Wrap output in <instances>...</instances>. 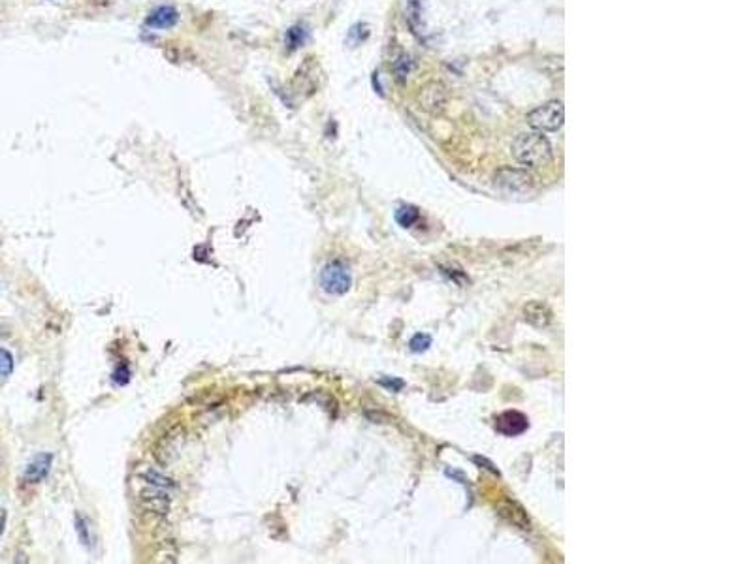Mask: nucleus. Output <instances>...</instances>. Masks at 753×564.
<instances>
[{
  "label": "nucleus",
  "instance_id": "nucleus-14",
  "mask_svg": "<svg viewBox=\"0 0 753 564\" xmlns=\"http://www.w3.org/2000/svg\"><path fill=\"white\" fill-rule=\"evenodd\" d=\"M410 72V59L407 55H399L396 61H393V73L398 76L399 81H405V78L409 76Z\"/></svg>",
  "mask_w": 753,
  "mask_h": 564
},
{
  "label": "nucleus",
  "instance_id": "nucleus-15",
  "mask_svg": "<svg viewBox=\"0 0 753 564\" xmlns=\"http://www.w3.org/2000/svg\"><path fill=\"white\" fill-rule=\"evenodd\" d=\"M410 350L416 354H420V352H426L427 348L432 347V337L426 335V333H418V335H415L413 339H410Z\"/></svg>",
  "mask_w": 753,
  "mask_h": 564
},
{
  "label": "nucleus",
  "instance_id": "nucleus-5",
  "mask_svg": "<svg viewBox=\"0 0 753 564\" xmlns=\"http://www.w3.org/2000/svg\"><path fill=\"white\" fill-rule=\"evenodd\" d=\"M495 181L497 185L503 186L506 190H512V192H520V190H526L533 185V177L522 169H501L499 174L495 175Z\"/></svg>",
  "mask_w": 753,
  "mask_h": 564
},
{
  "label": "nucleus",
  "instance_id": "nucleus-17",
  "mask_svg": "<svg viewBox=\"0 0 753 564\" xmlns=\"http://www.w3.org/2000/svg\"><path fill=\"white\" fill-rule=\"evenodd\" d=\"M113 378H115V382H119V384H126V382H129V371L124 369V367H121V369L115 373Z\"/></svg>",
  "mask_w": 753,
  "mask_h": 564
},
{
  "label": "nucleus",
  "instance_id": "nucleus-3",
  "mask_svg": "<svg viewBox=\"0 0 753 564\" xmlns=\"http://www.w3.org/2000/svg\"><path fill=\"white\" fill-rule=\"evenodd\" d=\"M322 290L330 296H343L352 286L350 269L343 262H330L321 271Z\"/></svg>",
  "mask_w": 753,
  "mask_h": 564
},
{
  "label": "nucleus",
  "instance_id": "nucleus-4",
  "mask_svg": "<svg viewBox=\"0 0 753 564\" xmlns=\"http://www.w3.org/2000/svg\"><path fill=\"white\" fill-rule=\"evenodd\" d=\"M449 89H446L443 83H439V81H429V83L424 85L420 92H418V104H420V107L424 112L433 113V115L443 112L446 104H449Z\"/></svg>",
  "mask_w": 753,
  "mask_h": 564
},
{
  "label": "nucleus",
  "instance_id": "nucleus-7",
  "mask_svg": "<svg viewBox=\"0 0 753 564\" xmlns=\"http://www.w3.org/2000/svg\"><path fill=\"white\" fill-rule=\"evenodd\" d=\"M177 21H179V11L175 10L174 6H160V8H155L149 13V17L146 19V25L151 28H157V30H162V28L175 27Z\"/></svg>",
  "mask_w": 753,
  "mask_h": 564
},
{
  "label": "nucleus",
  "instance_id": "nucleus-1",
  "mask_svg": "<svg viewBox=\"0 0 753 564\" xmlns=\"http://www.w3.org/2000/svg\"><path fill=\"white\" fill-rule=\"evenodd\" d=\"M512 157L528 168H542L552 160V145L540 132H523L512 141Z\"/></svg>",
  "mask_w": 753,
  "mask_h": 564
},
{
  "label": "nucleus",
  "instance_id": "nucleus-2",
  "mask_svg": "<svg viewBox=\"0 0 753 564\" xmlns=\"http://www.w3.org/2000/svg\"><path fill=\"white\" fill-rule=\"evenodd\" d=\"M565 121V109L559 100H550L542 106L535 107L528 115V123L531 128L539 132H557Z\"/></svg>",
  "mask_w": 753,
  "mask_h": 564
},
{
  "label": "nucleus",
  "instance_id": "nucleus-13",
  "mask_svg": "<svg viewBox=\"0 0 753 564\" xmlns=\"http://www.w3.org/2000/svg\"><path fill=\"white\" fill-rule=\"evenodd\" d=\"M143 478H146L149 484H153V486L162 487V489H170V487L175 486L174 481L170 480V478L158 474V472H155V470H146V472H143Z\"/></svg>",
  "mask_w": 753,
  "mask_h": 564
},
{
  "label": "nucleus",
  "instance_id": "nucleus-11",
  "mask_svg": "<svg viewBox=\"0 0 753 564\" xmlns=\"http://www.w3.org/2000/svg\"><path fill=\"white\" fill-rule=\"evenodd\" d=\"M307 40V32H305L302 27H292L287 30V36H285V44H287L288 51L300 49L302 45L305 44Z\"/></svg>",
  "mask_w": 753,
  "mask_h": 564
},
{
  "label": "nucleus",
  "instance_id": "nucleus-10",
  "mask_svg": "<svg viewBox=\"0 0 753 564\" xmlns=\"http://www.w3.org/2000/svg\"><path fill=\"white\" fill-rule=\"evenodd\" d=\"M141 506L155 514H166L170 510V498L160 491L143 493L141 495Z\"/></svg>",
  "mask_w": 753,
  "mask_h": 564
},
{
  "label": "nucleus",
  "instance_id": "nucleus-9",
  "mask_svg": "<svg viewBox=\"0 0 753 564\" xmlns=\"http://www.w3.org/2000/svg\"><path fill=\"white\" fill-rule=\"evenodd\" d=\"M523 313H526V320H528L529 324L539 325V328H545V325H548L552 322L550 308L540 301L529 303Z\"/></svg>",
  "mask_w": 753,
  "mask_h": 564
},
{
  "label": "nucleus",
  "instance_id": "nucleus-18",
  "mask_svg": "<svg viewBox=\"0 0 753 564\" xmlns=\"http://www.w3.org/2000/svg\"><path fill=\"white\" fill-rule=\"evenodd\" d=\"M381 384L388 385V388H392V385H396V390H399V388L403 385V382H401V380H396V382H390V380H381Z\"/></svg>",
  "mask_w": 753,
  "mask_h": 564
},
{
  "label": "nucleus",
  "instance_id": "nucleus-8",
  "mask_svg": "<svg viewBox=\"0 0 753 564\" xmlns=\"http://www.w3.org/2000/svg\"><path fill=\"white\" fill-rule=\"evenodd\" d=\"M528 418L523 414L516 412V410L501 414L499 419H497V431L506 436L520 435V433L528 429Z\"/></svg>",
  "mask_w": 753,
  "mask_h": 564
},
{
  "label": "nucleus",
  "instance_id": "nucleus-12",
  "mask_svg": "<svg viewBox=\"0 0 753 564\" xmlns=\"http://www.w3.org/2000/svg\"><path fill=\"white\" fill-rule=\"evenodd\" d=\"M418 218H420V212L413 205L401 207V209H398V212H396V220H398L403 228H410L413 224L418 222Z\"/></svg>",
  "mask_w": 753,
  "mask_h": 564
},
{
  "label": "nucleus",
  "instance_id": "nucleus-6",
  "mask_svg": "<svg viewBox=\"0 0 753 564\" xmlns=\"http://www.w3.org/2000/svg\"><path fill=\"white\" fill-rule=\"evenodd\" d=\"M51 463H53V455H51V453H38V455H34V457L30 459V463L27 464V469H25V474H23L25 481H28V484H38V481L44 480L45 476L49 474Z\"/></svg>",
  "mask_w": 753,
  "mask_h": 564
},
{
  "label": "nucleus",
  "instance_id": "nucleus-16",
  "mask_svg": "<svg viewBox=\"0 0 753 564\" xmlns=\"http://www.w3.org/2000/svg\"><path fill=\"white\" fill-rule=\"evenodd\" d=\"M11 371H13V358L8 350L0 348V376L6 378L11 375Z\"/></svg>",
  "mask_w": 753,
  "mask_h": 564
}]
</instances>
